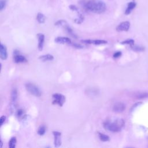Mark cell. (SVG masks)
<instances>
[{"instance_id": "f546056e", "label": "cell", "mask_w": 148, "mask_h": 148, "mask_svg": "<svg viewBox=\"0 0 148 148\" xmlns=\"http://www.w3.org/2000/svg\"><path fill=\"white\" fill-rule=\"evenodd\" d=\"M72 45L74 47H76L77 49H82L83 48V46L80 44H78V43H72Z\"/></svg>"}, {"instance_id": "4dcf8cb0", "label": "cell", "mask_w": 148, "mask_h": 148, "mask_svg": "<svg viewBox=\"0 0 148 148\" xmlns=\"http://www.w3.org/2000/svg\"><path fill=\"white\" fill-rule=\"evenodd\" d=\"M5 120H6V117H5V116H2L1 117V119H0V125H3V123H4L5 121Z\"/></svg>"}, {"instance_id": "30bf717a", "label": "cell", "mask_w": 148, "mask_h": 148, "mask_svg": "<svg viewBox=\"0 0 148 148\" xmlns=\"http://www.w3.org/2000/svg\"><path fill=\"white\" fill-rule=\"evenodd\" d=\"M81 42H82L86 44H94L95 45H101V44H106L107 43V41L105 40H91V39H85V40H82Z\"/></svg>"}, {"instance_id": "d6986e66", "label": "cell", "mask_w": 148, "mask_h": 148, "mask_svg": "<svg viewBox=\"0 0 148 148\" xmlns=\"http://www.w3.org/2000/svg\"><path fill=\"white\" fill-rule=\"evenodd\" d=\"M98 136L99 139L102 142H108L110 140V138L108 135H105L103 133L98 132Z\"/></svg>"}, {"instance_id": "ffe728a7", "label": "cell", "mask_w": 148, "mask_h": 148, "mask_svg": "<svg viewBox=\"0 0 148 148\" xmlns=\"http://www.w3.org/2000/svg\"><path fill=\"white\" fill-rule=\"evenodd\" d=\"M131 46V48L132 50H133L134 51H138V52H139V51H144L145 50V47L142 46H139V45H132V46Z\"/></svg>"}, {"instance_id": "2e32d148", "label": "cell", "mask_w": 148, "mask_h": 148, "mask_svg": "<svg viewBox=\"0 0 148 148\" xmlns=\"http://www.w3.org/2000/svg\"><path fill=\"white\" fill-rule=\"evenodd\" d=\"M17 99V90L16 88H13L11 92V100L14 104Z\"/></svg>"}, {"instance_id": "603a6c76", "label": "cell", "mask_w": 148, "mask_h": 148, "mask_svg": "<svg viewBox=\"0 0 148 148\" xmlns=\"http://www.w3.org/2000/svg\"><path fill=\"white\" fill-rule=\"evenodd\" d=\"M46 132V128L45 126L43 125H41L39 127L38 130V134L39 135L42 136L45 134Z\"/></svg>"}, {"instance_id": "83f0119b", "label": "cell", "mask_w": 148, "mask_h": 148, "mask_svg": "<svg viewBox=\"0 0 148 148\" xmlns=\"http://www.w3.org/2000/svg\"><path fill=\"white\" fill-rule=\"evenodd\" d=\"M122 54V53L121 51H117L116 53H114L113 55V57L114 58H119L120 57Z\"/></svg>"}, {"instance_id": "6da1fadb", "label": "cell", "mask_w": 148, "mask_h": 148, "mask_svg": "<svg viewBox=\"0 0 148 148\" xmlns=\"http://www.w3.org/2000/svg\"><path fill=\"white\" fill-rule=\"evenodd\" d=\"M82 6L85 10L95 13H102L106 9L105 3L100 0H89L83 2Z\"/></svg>"}, {"instance_id": "e0dca14e", "label": "cell", "mask_w": 148, "mask_h": 148, "mask_svg": "<svg viewBox=\"0 0 148 148\" xmlns=\"http://www.w3.org/2000/svg\"><path fill=\"white\" fill-rule=\"evenodd\" d=\"M36 20L40 24H43L45 22L46 20V17L42 13H38L36 15Z\"/></svg>"}, {"instance_id": "9c48e42d", "label": "cell", "mask_w": 148, "mask_h": 148, "mask_svg": "<svg viewBox=\"0 0 148 148\" xmlns=\"http://www.w3.org/2000/svg\"><path fill=\"white\" fill-rule=\"evenodd\" d=\"M53 134L54 135V146L56 147H60L61 145V133L58 131H53Z\"/></svg>"}, {"instance_id": "8992f818", "label": "cell", "mask_w": 148, "mask_h": 148, "mask_svg": "<svg viewBox=\"0 0 148 148\" xmlns=\"http://www.w3.org/2000/svg\"><path fill=\"white\" fill-rule=\"evenodd\" d=\"M13 59L16 63H22L27 61V58L24 56L20 54L19 51L17 50L13 51Z\"/></svg>"}, {"instance_id": "d4e9b609", "label": "cell", "mask_w": 148, "mask_h": 148, "mask_svg": "<svg viewBox=\"0 0 148 148\" xmlns=\"http://www.w3.org/2000/svg\"><path fill=\"white\" fill-rule=\"evenodd\" d=\"M148 97V93L147 92H142L137 94L136 95V98L138 99H141V98H145Z\"/></svg>"}, {"instance_id": "8fae6325", "label": "cell", "mask_w": 148, "mask_h": 148, "mask_svg": "<svg viewBox=\"0 0 148 148\" xmlns=\"http://www.w3.org/2000/svg\"><path fill=\"white\" fill-rule=\"evenodd\" d=\"M54 41L57 43H61V44H71L72 43V42L70 38L68 37H64V36L57 37L54 39Z\"/></svg>"}, {"instance_id": "5bb4252c", "label": "cell", "mask_w": 148, "mask_h": 148, "mask_svg": "<svg viewBox=\"0 0 148 148\" xmlns=\"http://www.w3.org/2000/svg\"><path fill=\"white\" fill-rule=\"evenodd\" d=\"M136 3L134 1H131L128 3L127 4V7L125 10V15H128L130 14L132 10L136 7Z\"/></svg>"}, {"instance_id": "3957f363", "label": "cell", "mask_w": 148, "mask_h": 148, "mask_svg": "<svg viewBox=\"0 0 148 148\" xmlns=\"http://www.w3.org/2000/svg\"><path fill=\"white\" fill-rule=\"evenodd\" d=\"M27 91L31 94L39 97H40L42 92L38 86L31 83H27L25 85Z\"/></svg>"}, {"instance_id": "cb8c5ba5", "label": "cell", "mask_w": 148, "mask_h": 148, "mask_svg": "<svg viewBox=\"0 0 148 148\" xmlns=\"http://www.w3.org/2000/svg\"><path fill=\"white\" fill-rule=\"evenodd\" d=\"M121 44H123V45H129L130 46H132V45H134V40L132 39H127L125 40L122 41L121 42Z\"/></svg>"}, {"instance_id": "ba28073f", "label": "cell", "mask_w": 148, "mask_h": 148, "mask_svg": "<svg viewBox=\"0 0 148 148\" xmlns=\"http://www.w3.org/2000/svg\"><path fill=\"white\" fill-rule=\"evenodd\" d=\"M112 109L116 113H121L125 109V105L121 102H117L113 105Z\"/></svg>"}, {"instance_id": "f1b7e54d", "label": "cell", "mask_w": 148, "mask_h": 148, "mask_svg": "<svg viewBox=\"0 0 148 148\" xmlns=\"http://www.w3.org/2000/svg\"><path fill=\"white\" fill-rule=\"evenodd\" d=\"M23 110L20 109H18L17 111V116L18 117H20L23 116Z\"/></svg>"}, {"instance_id": "1f68e13d", "label": "cell", "mask_w": 148, "mask_h": 148, "mask_svg": "<svg viewBox=\"0 0 148 148\" xmlns=\"http://www.w3.org/2000/svg\"><path fill=\"white\" fill-rule=\"evenodd\" d=\"M0 147H2V140H1V146H0Z\"/></svg>"}, {"instance_id": "4fadbf2b", "label": "cell", "mask_w": 148, "mask_h": 148, "mask_svg": "<svg viewBox=\"0 0 148 148\" xmlns=\"http://www.w3.org/2000/svg\"><path fill=\"white\" fill-rule=\"evenodd\" d=\"M0 56L2 60H5L8 58V52L7 49L5 45L1 43L0 45Z\"/></svg>"}, {"instance_id": "484cf974", "label": "cell", "mask_w": 148, "mask_h": 148, "mask_svg": "<svg viewBox=\"0 0 148 148\" xmlns=\"http://www.w3.org/2000/svg\"><path fill=\"white\" fill-rule=\"evenodd\" d=\"M6 0H0V10L2 11L6 6Z\"/></svg>"}, {"instance_id": "7402d4cb", "label": "cell", "mask_w": 148, "mask_h": 148, "mask_svg": "<svg viewBox=\"0 0 148 148\" xmlns=\"http://www.w3.org/2000/svg\"><path fill=\"white\" fill-rule=\"evenodd\" d=\"M68 23L67 22L65 21V20H58L57 21L54 25H56V26H60V27H64L65 25H66Z\"/></svg>"}, {"instance_id": "ac0fdd59", "label": "cell", "mask_w": 148, "mask_h": 148, "mask_svg": "<svg viewBox=\"0 0 148 148\" xmlns=\"http://www.w3.org/2000/svg\"><path fill=\"white\" fill-rule=\"evenodd\" d=\"M64 29H65V31L68 32V34L69 35H70L71 36H72L73 38H76V35H75V34L74 33V32L73 31L72 29L69 27V25L67 24L66 25H65L64 27Z\"/></svg>"}, {"instance_id": "7a4b0ae2", "label": "cell", "mask_w": 148, "mask_h": 148, "mask_svg": "<svg viewBox=\"0 0 148 148\" xmlns=\"http://www.w3.org/2000/svg\"><path fill=\"white\" fill-rule=\"evenodd\" d=\"M125 125V122L122 119H110L106 120L103 124V128L110 132H117L120 131Z\"/></svg>"}, {"instance_id": "52a82bcc", "label": "cell", "mask_w": 148, "mask_h": 148, "mask_svg": "<svg viewBox=\"0 0 148 148\" xmlns=\"http://www.w3.org/2000/svg\"><path fill=\"white\" fill-rule=\"evenodd\" d=\"M130 27V23L128 21H125L120 23L116 27V31L118 32L128 31Z\"/></svg>"}, {"instance_id": "44dd1931", "label": "cell", "mask_w": 148, "mask_h": 148, "mask_svg": "<svg viewBox=\"0 0 148 148\" xmlns=\"http://www.w3.org/2000/svg\"><path fill=\"white\" fill-rule=\"evenodd\" d=\"M16 138L15 136H13L11 138L9 142V146L10 148H14L16 147Z\"/></svg>"}, {"instance_id": "4316f807", "label": "cell", "mask_w": 148, "mask_h": 148, "mask_svg": "<svg viewBox=\"0 0 148 148\" xmlns=\"http://www.w3.org/2000/svg\"><path fill=\"white\" fill-rule=\"evenodd\" d=\"M142 102H138L135 103L132 106V108H131V112H132L134 110H135V109L136 108H137L138 106H139V105H142Z\"/></svg>"}, {"instance_id": "7c38bea8", "label": "cell", "mask_w": 148, "mask_h": 148, "mask_svg": "<svg viewBox=\"0 0 148 148\" xmlns=\"http://www.w3.org/2000/svg\"><path fill=\"white\" fill-rule=\"evenodd\" d=\"M37 38L38 39V49L39 51H42L43 49V45L45 42V35L43 34L39 33L36 35Z\"/></svg>"}, {"instance_id": "277c9868", "label": "cell", "mask_w": 148, "mask_h": 148, "mask_svg": "<svg viewBox=\"0 0 148 148\" xmlns=\"http://www.w3.org/2000/svg\"><path fill=\"white\" fill-rule=\"evenodd\" d=\"M52 97L53 98L52 103L54 105H58L60 106H62L64 103L65 102V97L61 94L55 93L53 94Z\"/></svg>"}, {"instance_id": "5b68a950", "label": "cell", "mask_w": 148, "mask_h": 148, "mask_svg": "<svg viewBox=\"0 0 148 148\" xmlns=\"http://www.w3.org/2000/svg\"><path fill=\"white\" fill-rule=\"evenodd\" d=\"M69 9L73 12H76L77 13V17L76 18H75L74 20V21L76 23V24H81L82 23H83V21L84 20V16L80 12L78 8L74 5H71L70 6H69Z\"/></svg>"}, {"instance_id": "9a60e30c", "label": "cell", "mask_w": 148, "mask_h": 148, "mask_svg": "<svg viewBox=\"0 0 148 148\" xmlns=\"http://www.w3.org/2000/svg\"><path fill=\"white\" fill-rule=\"evenodd\" d=\"M39 59L42 61H52L54 59L53 56L50 54H47L45 55H41L39 57Z\"/></svg>"}]
</instances>
